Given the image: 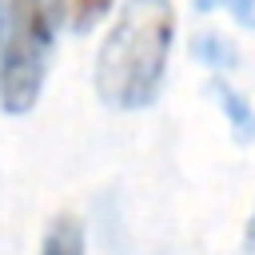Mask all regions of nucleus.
I'll list each match as a JSON object with an SVG mask.
<instances>
[{"label": "nucleus", "mask_w": 255, "mask_h": 255, "mask_svg": "<svg viewBox=\"0 0 255 255\" xmlns=\"http://www.w3.org/2000/svg\"><path fill=\"white\" fill-rule=\"evenodd\" d=\"M40 255H84V223L76 215H56L44 231Z\"/></svg>", "instance_id": "obj_3"}, {"label": "nucleus", "mask_w": 255, "mask_h": 255, "mask_svg": "<svg viewBox=\"0 0 255 255\" xmlns=\"http://www.w3.org/2000/svg\"><path fill=\"white\" fill-rule=\"evenodd\" d=\"M60 20L64 0H0V108L8 116L36 108Z\"/></svg>", "instance_id": "obj_2"}, {"label": "nucleus", "mask_w": 255, "mask_h": 255, "mask_svg": "<svg viewBox=\"0 0 255 255\" xmlns=\"http://www.w3.org/2000/svg\"><path fill=\"white\" fill-rule=\"evenodd\" d=\"M243 243H247V251H255V211H251V223H247V239Z\"/></svg>", "instance_id": "obj_6"}, {"label": "nucleus", "mask_w": 255, "mask_h": 255, "mask_svg": "<svg viewBox=\"0 0 255 255\" xmlns=\"http://www.w3.org/2000/svg\"><path fill=\"white\" fill-rule=\"evenodd\" d=\"M108 8H112V0H64V20H68V28L88 32L108 16Z\"/></svg>", "instance_id": "obj_4"}, {"label": "nucleus", "mask_w": 255, "mask_h": 255, "mask_svg": "<svg viewBox=\"0 0 255 255\" xmlns=\"http://www.w3.org/2000/svg\"><path fill=\"white\" fill-rule=\"evenodd\" d=\"M199 12H211V8H231L239 24H255V0H195Z\"/></svg>", "instance_id": "obj_5"}, {"label": "nucleus", "mask_w": 255, "mask_h": 255, "mask_svg": "<svg viewBox=\"0 0 255 255\" xmlns=\"http://www.w3.org/2000/svg\"><path fill=\"white\" fill-rule=\"evenodd\" d=\"M175 40L171 0H128L96 56V92L108 108L135 112L159 96Z\"/></svg>", "instance_id": "obj_1"}]
</instances>
